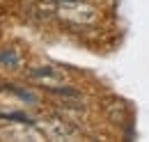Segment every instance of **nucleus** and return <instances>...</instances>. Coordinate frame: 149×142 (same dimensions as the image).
<instances>
[{
  "label": "nucleus",
  "mask_w": 149,
  "mask_h": 142,
  "mask_svg": "<svg viewBox=\"0 0 149 142\" xmlns=\"http://www.w3.org/2000/svg\"><path fill=\"white\" fill-rule=\"evenodd\" d=\"M0 122L7 124V122H14V124H30V126H37V119L23 110H5L0 112Z\"/></svg>",
  "instance_id": "nucleus-6"
},
{
  "label": "nucleus",
  "mask_w": 149,
  "mask_h": 142,
  "mask_svg": "<svg viewBox=\"0 0 149 142\" xmlns=\"http://www.w3.org/2000/svg\"><path fill=\"white\" fill-rule=\"evenodd\" d=\"M106 117L115 122V124H124L126 122V106H124V101H117V99H112L106 103Z\"/></svg>",
  "instance_id": "nucleus-5"
},
{
  "label": "nucleus",
  "mask_w": 149,
  "mask_h": 142,
  "mask_svg": "<svg viewBox=\"0 0 149 142\" xmlns=\"http://www.w3.org/2000/svg\"><path fill=\"white\" fill-rule=\"evenodd\" d=\"M0 89H5L7 94L16 96L21 103H25V106H32V108L41 106V94H39L37 89H32L30 85H21V83H0Z\"/></svg>",
  "instance_id": "nucleus-3"
},
{
  "label": "nucleus",
  "mask_w": 149,
  "mask_h": 142,
  "mask_svg": "<svg viewBox=\"0 0 149 142\" xmlns=\"http://www.w3.org/2000/svg\"><path fill=\"white\" fill-rule=\"evenodd\" d=\"M37 128L48 140H76L83 135L80 124H76L74 119L60 115L55 110H51L48 117H41V122H37Z\"/></svg>",
  "instance_id": "nucleus-1"
},
{
  "label": "nucleus",
  "mask_w": 149,
  "mask_h": 142,
  "mask_svg": "<svg viewBox=\"0 0 149 142\" xmlns=\"http://www.w3.org/2000/svg\"><path fill=\"white\" fill-rule=\"evenodd\" d=\"M21 64H23V57H21V53L14 46H2L0 48V67L2 69L16 71V69H21Z\"/></svg>",
  "instance_id": "nucleus-4"
},
{
  "label": "nucleus",
  "mask_w": 149,
  "mask_h": 142,
  "mask_svg": "<svg viewBox=\"0 0 149 142\" xmlns=\"http://www.w3.org/2000/svg\"><path fill=\"white\" fill-rule=\"evenodd\" d=\"M25 78L30 83H35L37 87L46 89V87H53V85L64 83V71H60L57 67H51V64H39V67L25 69Z\"/></svg>",
  "instance_id": "nucleus-2"
}]
</instances>
